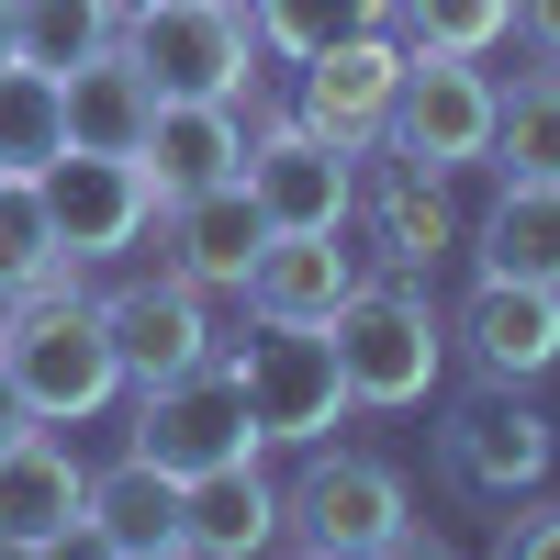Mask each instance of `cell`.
Listing matches in <instances>:
<instances>
[{"label":"cell","mask_w":560,"mask_h":560,"mask_svg":"<svg viewBox=\"0 0 560 560\" xmlns=\"http://www.w3.org/2000/svg\"><path fill=\"white\" fill-rule=\"evenodd\" d=\"M0 370L23 382V404L45 415V427H79V415H102L124 393L113 325H102V303H79L68 280H45V292L12 303V325H0Z\"/></svg>","instance_id":"cell-1"},{"label":"cell","mask_w":560,"mask_h":560,"mask_svg":"<svg viewBox=\"0 0 560 560\" xmlns=\"http://www.w3.org/2000/svg\"><path fill=\"white\" fill-rule=\"evenodd\" d=\"M325 337H337V370H348V404H427L438 370H448V314L415 292V280H359V292L325 314Z\"/></svg>","instance_id":"cell-2"},{"label":"cell","mask_w":560,"mask_h":560,"mask_svg":"<svg viewBox=\"0 0 560 560\" xmlns=\"http://www.w3.org/2000/svg\"><path fill=\"white\" fill-rule=\"evenodd\" d=\"M113 45L147 68L158 102H247V79H258V34L236 0H124Z\"/></svg>","instance_id":"cell-3"},{"label":"cell","mask_w":560,"mask_h":560,"mask_svg":"<svg viewBox=\"0 0 560 560\" xmlns=\"http://www.w3.org/2000/svg\"><path fill=\"white\" fill-rule=\"evenodd\" d=\"M258 415H247V382L236 359H191L168 370V382L135 393V459H158L168 482H202V471H236V459H258Z\"/></svg>","instance_id":"cell-4"},{"label":"cell","mask_w":560,"mask_h":560,"mask_svg":"<svg viewBox=\"0 0 560 560\" xmlns=\"http://www.w3.org/2000/svg\"><path fill=\"white\" fill-rule=\"evenodd\" d=\"M393 527H404V471L370 448H314L303 482L280 493V538L303 560H370Z\"/></svg>","instance_id":"cell-5"},{"label":"cell","mask_w":560,"mask_h":560,"mask_svg":"<svg viewBox=\"0 0 560 560\" xmlns=\"http://www.w3.org/2000/svg\"><path fill=\"white\" fill-rule=\"evenodd\" d=\"M493 102H504V90L482 79V57H427V45H404V90H393L382 147L448 179V168L493 158Z\"/></svg>","instance_id":"cell-6"},{"label":"cell","mask_w":560,"mask_h":560,"mask_svg":"<svg viewBox=\"0 0 560 560\" xmlns=\"http://www.w3.org/2000/svg\"><path fill=\"white\" fill-rule=\"evenodd\" d=\"M236 382H247L258 438H280V448H325L337 415H348V370H337V337H325V325H269L258 314Z\"/></svg>","instance_id":"cell-7"},{"label":"cell","mask_w":560,"mask_h":560,"mask_svg":"<svg viewBox=\"0 0 560 560\" xmlns=\"http://www.w3.org/2000/svg\"><path fill=\"white\" fill-rule=\"evenodd\" d=\"M236 179H247V202H258L269 236H348V179H359V158L325 147L303 113L292 124H258L247 158H236Z\"/></svg>","instance_id":"cell-8"},{"label":"cell","mask_w":560,"mask_h":560,"mask_svg":"<svg viewBox=\"0 0 560 560\" xmlns=\"http://www.w3.org/2000/svg\"><path fill=\"white\" fill-rule=\"evenodd\" d=\"M34 191H45V224H57V258H68V269H79V258H124L135 236H147V213H158L147 158H102V147L45 158Z\"/></svg>","instance_id":"cell-9"},{"label":"cell","mask_w":560,"mask_h":560,"mask_svg":"<svg viewBox=\"0 0 560 560\" xmlns=\"http://www.w3.org/2000/svg\"><path fill=\"white\" fill-rule=\"evenodd\" d=\"M393 90H404V45L393 34H348V45H325V57H303V124L325 147L370 158L382 124H393Z\"/></svg>","instance_id":"cell-10"},{"label":"cell","mask_w":560,"mask_h":560,"mask_svg":"<svg viewBox=\"0 0 560 560\" xmlns=\"http://www.w3.org/2000/svg\"><path fill=\"white\" fill-rule=\"evenodd\" d=\"M102 325H113V359H124V382H135V393L168 382V370H191V359H213V314H202V292H191L179 269L102 292Z\"/></svg>","instance_id":"cell-11"},{"label":"cell","mask_w":560,"mask_h":560,"mask_svg":"<svg viewBox=\"0 0 560 560\" xmlns=\"http://www.w3.org/2000/svg\"><path fill=\"white\" fill-rule=\"evenodd\" d=\"M348 224L370 236V258H382V269H427V258H448L438 168H415V158H393V147H382V168L348 179Z\"/></svg>","instance_id":"cell-12"},{"label":"cell","mask_w":560,"mask_h":560,"mask_svg":"<svg viewBox=\"0 0 560 560\" xmlns=\"http://www.w3.org/2000/svg\"><path fill=\"white\" fill-rule=\"evenodd\" d=\"M168 213V269L191 280V292H247V269H258V202H247V179H213V191H179L158 202Z\"/></svg>","instance_id":"cell-13"},{"label":"cell","mask_w":560,"mask_h":560,"mask_svg":"<svg viewBox=\"0 0 560 560\" xmlns=\"http://www.w3.org/2000/svg\"><path fill=\"white\" fill-rule=\"evenodd\" d=\"M448 337L471 348L482 382H538V370H560V292H538V280H482Z\"/></svg>","instance_id":"cell-14"},{"label":"cell","mask_w":560,"mask_h":560,"mask_svg":"<svg viewBox=\"0 0 560 560\" xmlns=\"http://www.w3.org/2000/svg\"><path fill=\"white\" fill-rule=\"evenodd\" d=\"M79 504H90V471H79L45 427H34L23 448H0V560H34L45 538H68Z\"/></svg>","instance_id":"cell-15"},{"label":"cell","mask_w":560,"mask_h":560,"mask_svg":"<svg viewBox=\"0 0 560 560\" xmlns=\"http://www.w3.org/2000/svg\"><path fill=\"white\" fill-rule=\"evenodd\" d=\"M359 292V247L348 236H258V269H247V303L269 325H325Z\"/></svg>","instance_id":"cell-16"},{"label":"cell","mask_w":560,"mask_h":560,"mask_svg":"<svg viewBox=\"0 0 560 560\" xmlns=\"http://www.w3.org/2000/svg\"><path fill=\"white\" fill-rule=\"evenodd\" d=\"M147 179H158V202H179V191H213V179H236V158H247V124H236V102H158L147 113Z\"/></svg>","instance_id":"cell-17"},{"label":"cell","mask_w":560,"mask_h":560,"mask_svg":"<svg viewBox=\"0 0 560 560\" xmlns=\"http://www.w3.org/2000/svg\"><path fill=\"white\" fill-rule=\"evenodd\" d=\"M90 538H102L113 560H179V482L158 471V459H113V471H90Z\"/></svg>","instance_id":"cell-18"},{"label":"cell","mask_w":560,"mask_h":560,"mask_svg":"<svg viewBox=\"0 0 560 560\" xmlns=\"http://www.w3.org/2000/svg\"><path fill=\"white\" fill-rule=\"evenodd\" d=\"M269 538H280V493L258 482V459L179 482V560H258Z\"/></svg>","instance_id":"cell-19"},{"label":"cell","mask_w":560,"mask_h":560,"mask_svg":"<svg viewBox=\"0 0 560 560\" xmlns=\"http://www.w3.org/2000/svg\"><path fill=\"white\" fill-rule=\"evenodd\" d=\"M448 482L504 493V504L538 493V482H549V427H538L527 404H471V415L448 427Z\"/></svg>","instance_id":"cell-20"},{"label":"cell","mask_w":560,"mask_h":560,"mask_svg":"<svg viewBox=\"0 0 560 560\" xmlns=\"http://www.w3.org/2000/svg\"><path fill=\"white\" fill-rule=\"evenodd\" d=\"M57 90H68V147H102V158H135V147H147V113H158V90H147V68H135L124 45L79 57Z\"/></svg>","instance_id":"cell-21"},{"label":"cell","mask_w":560,"mask_h":560,"mask_svg":"<svg viewBox=\"0 0 560 560\" xmlns=\"http://www.w3.org/2000/svg\"><path fill=\"white\" fill-rule=\"evenodd\" d=\"M482 280H538L560 292V179H504V202L482 213Z\"/></svg>","instance_id":"cell-22"},{"label":"cell","mask_w":560,"mask_h":560,"mask_svg":"<svg viewBox=\"0 0 560 560\" xmlns=\"http://www.w3.org/2000/svg\"><path fill=\"white\" fill-rule=\"evenodd\" d=\"M45 158H68V90L57 68L0 57V179H34Z\"/></svg>","instance_id":"cell-23"},{"label":"cell","mask_w":560,"mask_h":560,"mask_svg":"<svg viewBox=\"0 0 560 560\" xmlns=\"http://www.w3.org/2000/svg\"><path fill=\"white\" fill-rule=\"evenodd\" d=\"M124 34V0H12V57L23 68H79V57H102V45Z\"/></svg>","instance_id":"cell-24"},{"label":"cell","mask_w":560,"mask_h":560,"mask_svg":"<svg viewBox=\"0 0 560 560\" xmlns=\"http://www.w3.org/2000/svg\"><path fill=\"white\" fill-rule=\"evenodd\" d=\"M236 12L280 57H325V45H348V34H393V0H236Z\"/></svg>","instance_id":"cell-25"},{"label":"cell","mask_w":560,"mask_h":560,"mask_svg":"<svg viewBox=\"0 0 560 560\" xmlns=\"http://www.w3.org/2000/svg\"><path fill=\"white\" fill-rule=\"evenodd\" d=\"M493 168L504 179H560V68H527L493 102Z\"/></svg>","instance_id":"cell-26"},{"label":"cell","mask_w":560,"mask_h":560,"mask_svg":"<svg viewBox=\"0 0 560 560\" xmlns=\"http://www.w3.org/2000/svg\"><path fill=\"white\" fill-rule=\"evenodd\" d=\"M45 280H68V258H57V224H45V191L34 179H0V292H45Z\"/></svg>","instance_id":"cell-27"},{"label":"cell","mask_w":560,"mask_h":560,"mask_svg":"<svg viewBox=\"0 0 560 560\" xmlns=\"http://www.w3.org/2000/svg\"><path fill=\"white\" fill-rule=\"evenodd\" d=\"M404 45H427V57H493L504 23H516V0H393Z\"/></svg>","instance_id":"cell-28"},{"label":"cell","mask_w":560,"mask_h":560,"mask_svg":"<svg viewBox=\"0 0 560 560\" xmlns=\"http://www.w3.org/2000/svg\"><path fill=\"white\" fill-rule=\"evenodd\" d=\"M493 560H560V504H538V516H516Z\"/></svg>","instance_id":"cell-29"},{"label":"cell","mask_w":560,"mask_h":560,"mask_svg":"<svg viewBox=\"0 0 560 560\" xmlns=\"http://www.w3.org/2000/svg\"><path fill=\"white\" fill-rule=\"evenodd\" d=\"M34 427H45V415H34V404H23V382H12V370H0V448H23V438H34Z\"/></svg>","instance_id":"cell-30"},{"label":"cell","mask_w":560,"mask_h":560,"mask_svg":"<svg viewBox=\"0 0 560 560\" xmlns=\"http://www.w3.org/2000/svg\"><path fill=\"white\" fill-rule=\"evenodd\" d=\"M516 34L538 45V57H560V0H516Z\"/></svg>","instance_id":"cell-31"},{"label":"cell","mask_w":560,"mask_h":560,"mask_svg":"<svg viewBox=\"0 0 560 560\" xmlns=\"http://www.w3.org/2000/svg\"><path fill=\"white\" fill-rule=\"evenodd\" d=\"M370 560H459V549H448V538H427V527H393Z\"/></svg>","instance_id":"cell-32"},{"label":"cell","mask_w":560,"mask_h":560,"mask_svg":"<svg viewBox=\"0 0 560 560\" xmlns=\"http://www.w3.org/2000/svg\"><path fill=\"white\" fill-rule=\"evenodd\" d=\"M34 560H113V549H102V538H90V516H79V527H68V538H45V549H34Z\"/></svg>","instance_id":"cell-33"},{"label":"cell","mask_w":560,"mask_h":560,"mask_svg":"<svg viewBox=\"0 0 560 560\" xmlns=\"http://www.w3.org/2000/svg\"><path fill=\"white\" fill-rule=\"evenodd\" d=\"M0 57H12V0H0Z\"/></svg>","instance_id":"cell-34"},{"label":"cell","mask_w":560,"mask_h":560,"mask_svg":"<svg viewBox=\"0 0 560 560\" xmlns=\"http://www.w3.org/2000/svg\"><path fill=\"white\" fill-rule=\"evenodd\" d=\"M0 325H12V292H0Z\"/></svg>","instance_id":"cell-35"},{"label":"cell","mask_w":560,"mask_h":560,"mask_svg":"<svg viewBox=\"0 0 560 560\" xmlns=\"http://www.w3.org/2000/svg\"><path fill=\"white\" fill-rule=\"evenodd\" d=\"M292 560H303V549H292Z\"/></svg>","instance_id":"cell-36"}]
</instances>
